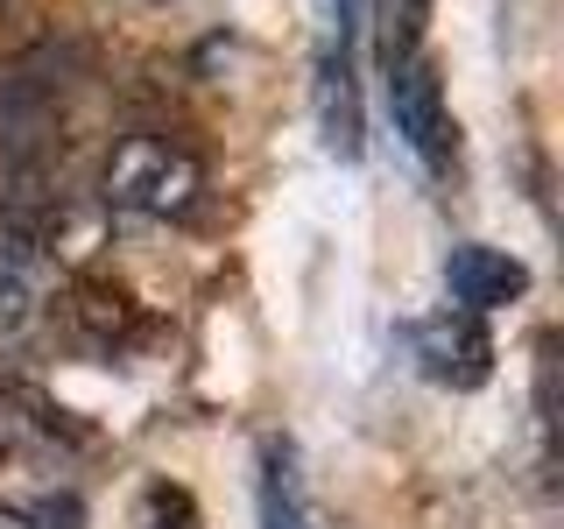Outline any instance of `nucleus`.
<instances>
[{
  "label": "nucleus",
  "mask_w": 564,
  "mask_h": 529,
  "mask_svg": "<svg viewBox=\"0 0 564 529\" xmlns=\"http://www.w3.org/2000/svg\"><path fill=\"white\" fill-rule=\"evenodd\" d=\"M205 191V163L170 134H120L99 170V198L134 219H184Z\"/></svg>",
  "instance_id": "nucleus-1"
},
{
  "label": "nucleus",
  "mask_w": 564,
  "mask_h": 529,
  "mask_svg": "<svg viewBox=\"0 0 564 529\" xmlns=\"http://www.w3.org/2000/svg\"><path fill=\"white\" fill-rule=\"evenodd\" d=\"M381 93H388V120H395V134L410 141L431 170H445L452 155V120H445V85H437L431 57H402L381 71Z\"/></svg>",
  "instance_id": "nucleus-2"
},
{
  "label": "nucleus",
  "mask_w": 564,
  "mask_h": 529,
  "mask_svg": "<svg viewBox=\"0 0 564 529\" xmlns=\"http://www.w3.org/2000/svg\"><path fill=\"white\" fill-rule=\"evenodd\" d=\"M416 367L445 388H480L487 367H494V346H487L480 317L445 311V317H431V325H416Z\"/></svg>",
  "instance_id": "nucleus-3"
},
{
  "label": "nucleus",
  "mask_w": 564,
  "mask_h": 529,
  "mask_svg": "<svg viewBox=\"0 0 564 529\" xmlns=\"http://www.w3.org/2000/svg\"><path fill=\"white\" fill-rule=\"evenodd\" d=\"M445 290L458 296V311L487 317V311L516 304V296L529 290V269H522L516 255H501V247L466 240V247H452V255H445Z\"/></svg>",
  "instance_id": "nucleus-4"
},
{
  "label": "nucleus",
  "mask_w": 564,
  "mask_h": 529,
  "mask_svg": "<svg viewBox=\"0 0 564 529\" xmlns=\"http://www.w3.org/2000/svg\"><path fill=\"white\" fill-rule=\"evenodd\" d=\"M261 529H311L304 481H296V452L290 445H269V458H261Z\"/></svg>",
  "instance_id": "nucleus-5"
},
{
  "label": "nucleus",
  "mask_w": 564,
  "mask_h": 529,
  "mask_svg": "<svg viewBox=\"0 0 564 529\" xmlns=\"http://www.w3.org/2000/svg\"><path fill=\"white\" fill-rule=\"evenodd\" d=\"M423 35H431V0H375V57L381 71L402 57H423Z\"/></svg>",
  "instance_id": "nucleus-6"
},
{
  "label": "nucleus",
  "mask_w": 564,
  "mask_h": 529,
  "mask_svg": "<svg viewBox=\"0 0 564 529\" xmlns=\"http://www.w3.org/2000/svg\"><path fill=\"white\" fill-rule=\"evenodd\" d=\"M29 325H35V290H29L22 261H14V255H0V346H8V339H22Z\"/></svg>",
  "instance_id": "nucleus-7"
},
{
  "label": "nucleus",
  "mask_w": 564,
  "mask_h": 529,
  "mask_svg": "<svg viewBox=\"0 0 564 529\" xmlns=\"http://www.w3.org/2000/svg\"><path fill=\"white\" fill-rule=\"evenodd\" d=\"M134 529H198V501H191L184 487L155 481L141 494V508H134Z\"/></svg>",
  "instance_id": "nucleus-8"
},
{
  "label": "nucleus",
  "mask_w": 564,
  "mask_h": 529,
  "mask_svg": "<svg viewBox=\"0 0 564 529\" xmlns=\"http://www.w3.org/2000/svg\"><path fill=\"white\" fill-rule=\"evenodd\" d=\"M352 8H360V0H339V57H346V29H352Z\"/></svg>",
  "instance_id": "nucleus-9"
}]
</instances>
